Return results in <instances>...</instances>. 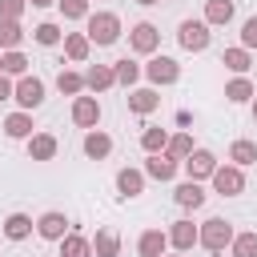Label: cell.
I'll return each mask as SVG.
<instances>
[{
    "instance_id": "cell-1",
    "label": "cell",
    "mask_w": 257,
    "mask_h": 257,
    "mask_svg": "<svg viewBox=\"0 0 257 257\" xmlns=\"http://www.w3.org/2000/svg\"><path fill=\"white\" fill-rule=\"evenodd\" d=\"M84 36H88L92 44H100V48L116 44V40H120V16H116V12H88V16H84Z\"/></svg>"
},
{
    "instance_id": "cell-2",
    "label": "cell",
    "mask_w": 257,
    "mask_h": 257,
    "mask_svg": "<svg viewBox=\"0 0 257 257\" xmlns=\"http://www.w3.org/2000/svg\"><path fill=\"white\" fill-rule=\"evenodd\" d=\"M229 241H233V225H229L225 217H209L205 225H197V245L209 249L213 257H221V253L229 249Z\"/></svg>"
},
{
    "instance_id": "cell-3",
    "label": "cell",
    "mask_w": 257,
    "mask_h": 257,
    "mask_svg": "<svg viewBox=\"0 0 257 257\" xmlns=\"http://www.w3.org/2000/svg\"><path fill=\"white\" fill-rule=\"evenodd\" d=\"M12 100H16L24 112L40 108V104H44V80H40V76H32V72L16 76V84H12Z\"/></svg>"
},
{
    "instance_id": "cell-4",
    "label": "cell",
    "mask_w": 257,
    "mask_h": 257,
    "mask_svg": "<svg viewBox=\"0 0 257 257\" xmlns=\"http://www.w3.org/2000/svg\"><path fill=\"white\" fill-rule=\"evenodd\" d=\"M177 40H181V48H185V52H205V48L213 44V28H209L205 20H181Z\"/></svg>"
},
{
    "instance_id": "cell-5",
    "label": "cell",
    "mask_w": 257,
    "mask_h": 257,
    "mask_svg": "<svg viewBox=\"0 0 257 257\" xmlns=\"http://www.w3.org/2000/svg\"><path fill=\"white\" fill-rule=\"evenodd\" d=\"M209 181H213V189H217L221 197H241V193H245V169L233 165V161H229V165H217Z\"/></svg>"
},
{
    "instance_id": "cell-6",
    "label": "cell",
    "mask_w": 257,
    "mask_h": 257,
    "mask_svg": "<svg viewBox=\"0 0 257 257\" xmlns=\"http://www.w3.org/2000/svg\"><path fill=\"white\" fill-rule=\"evenodd\" d=\"M141 76H145L153 88H161V84H177V80H181V64H177L173 56H153V60L141 68Z\"/></svg>"
},
{
    "instance_id": "cell-7",
    "label": "cell",
    "mask_w": 257,
    "mask_h": 257,
    "mask_svg": "<svg viewBox=\"0 0 257 257\" xmlns=\"http://www.w3.org/2000/svg\"><path fill=\"white\" fill-rule=\"evenodd\" d=\"M128 48H133V52H141V56H153V52L161 48V28H157V24H149V20L133 24V28H128Z\"/></svg>"
},
{
    "instance_id": "cell-8",
    "label": "cell",
    "mask_w": 257,
    "mask_h": 257,
    "mask_svg": "<svg viewBox=\"0 0 257 257\" xmlns=\"http://www.w3.org/2000/svg\"><path fill=\"white\" fill-rule=\"evenodd\" d=\"M72 124L84 128V133L96 128V124H100V100H96V96H84V92L72 96Z\"/></svg>"
},
{
    "instance_id": "cell-9",
    "label": "cell",
    "mask_w": 257,
    "mask_h": 257,
    "mask_svg": "<svg viewBox=\"0 0 257 257\" xmlns=\"http://www.w3.org/2000/svg\"><path fill=\"white\" fill-rule=\"evenodd\" d=\"M181 169H185V177H189V181H209V177H213V169H217V157H213L209 149H193V153L181 161Z\"/></svg>"
},
{
    "instance_id": "cell-10",
    "label": "cell",
    "mask_w": 257,
    "mask_h": 257,
    "mask_svg": "<svg viewBox=\"0 0 257 257\" xmlns=\"http://www.w3.org/2000/svg\"><path fill=\"white\" fill-rule=\"evenodd\" d=\"M169 249H177V253H189L193 245H197V225L189 221V217H181V221H173L169 229Z\"/></svg>"
},
{
    "instance_id": "cell-11",
    "label": "cell",
    "mask_w": 257,
    "mask_h": 257,
    "mask_svg": "<svg viewBox=\"0 0 257 257\" xmlns=\"http://www.w3.org/2000/svg\"><path fill=\"white\" fill-rule=\"evenodd\" d=\"M36 233H40L44 241H60V237L68 233V217H64L60 209H48V213L36 217Z\"/></svg>"
},
{
    "instance_id": "cell-12",
    "label": "cell",
    "mask_w": 257,
    "mask_h": 257,
    "mask_svg": "<svg viewBox=\"0 0 257 257\" xmlns=\"http://www.w3.org/2000/svg\"><path fill=\"white\" fill-rule=\"evenodd\" d=\"M161 108V92L149 84V88H128V112H137V116H149V112H157Z\"/></svg>"
},
{
    "instance_id": "cell-13",
    "label": "cell",
    "mask_w": 257,
    "mask_h": 257,
    "mask_svg": "<svg viewBox=\"0 0 257 257\" xmlns=\"http://www.w3.org/2000/svg\"><path fill=\"white\" fill-rule=\"evenodd\" d=\"M177 169H181V161H173L169 153H149V161H145V177H153V181H173Z\"/></svg>"
},
{
    "instance_id": "cell-14",
    "label": "cell",
    "mask_w": 257,
    "mask_h": 257,
    "mask_svg": "<svg viewBox=\"0 0 257 257\" xmlns=\"http://www.w3.org/2000/svg\"><path fill=\"white\" fill-rule=\"evenodd\" d=\"M80 149H84V157H88V161H104V157L112 153V137H108V133H100V128H88V133H84V141H80Z\"/></svg>"
},
{
    "instance_id": "cell-15",
    "label": "cell",
    "mask_w": 257,
    "mask_h": 257,
    "mask_svg": "<svg viewBox=\"0 0 257 257\" xmlns=\"http://www.w3.org/2000/svg\"><path fill=\"white\" fill-rule=\"evenodd\" d=\"M137 253L141 257H165L169 253V233L165 229H145L141 241H137Z\"/></svg>"
},
{
    "instance_id": "cell-16",
    "label": "cell",
    "mask_w": 257,
    "mask_h": 257,
    "mask_svg": "<svg viewBox=\"0 0 257 257\" xmlns=\"http://www.w3.org/2000/svg\"><path fill=\"white\" fill-rule=\"evenodd\" d=\"M233 16H237L233 0H205V24L209 28H225V24H233Z\"/></svg>"
},
{
    "instance_id": "cell-17",
    "label": "cell",
    "mask_w": 257,
    "mask_h": 257,
    "mask_svg": "<svg viewBox=\"0 0 257 257\" xmlns=\"http://www.w3.org/2000/svg\"><path fill=\"white\" fill-rule=\"evenodd\" d=\"M32 128H36V124H32V112H24V108L4 116V137H8V141H28Z\"/></svg>"
},
{
    "instance_id": "cell-18",
    "label": "cell",
    "mask_w": 257,
    "mask_h": 257,
    "mask_svg": "<svg viewBox=\"0 0 257 257\" xmlns=\"http://www.w3.org/2000/svg\"><path fill=\"white\" fill-rule=\"evenodd\" d=\"M116 193L128 197V201L141 197V193H145V169H128V165H124V169L116 173Z\"/></svg>"
},
{
    "instance_id": "cell-19",
    "label": "cell",
    "mask_w": 257,
    "mask_h": 257,
    "mask_svg": "<svg viewBox=\"0 0 257 257\" xmlns=\"http://www.w3.org/2000/svg\"><path fill=\"white\" fill-rule=\"evenodd\" d=\"M112 84H116L112 64H88V72H84V88L88 92H108Z\"/></svg>"
},
{
    "instance_id": "cell-20",
    "label": "cell",
    "mask_w": 257,
    "mask_h": 257,
    "mask_svg": "<svg viewBox=\"0 0 257 257\" xmlns=\"http://www.w3.org/2000/svg\"><path fill=\"white\" fill-rule=\"evenodd\" d=\"M56 149H60V145H56L52 133H32V137H28V161H52Z\"/></svg>"
},
{
    "instance_id": "cell-21",
    "label": "cell",
    "mask_w": 257,
    "mask_h": 257,
    "mask_svg": "<svg viewBox=\"0 0 257 257\" xmlns=\"http://www.w3.org/2000/svg\"><path fill=\"white\" fill-rule=\"evenodd\" d=\"M32 229H36V221L28 213H8L4 217V237L8 241H24V237H32Z\"/></svg>"
},
{
    "instance_id": "cell-22",
    "label": "cell",
    "mask_w": 257,
    "mask_h": 257,
    "mask_svg": "<svg viewBox=\"0 0 257 257\" xmlns=\"http://www.w3.org/2000/svg\"><path fill=\"white\" fill-rule=\"evenodd\" d=\"M92 257H120V233H116V229H96V237H92Z\"/></svg>"
},
{
    "instance_id": "cell-23",
    "label": "cell",
    "mask_w": 257,
    "mask_h": 257,
    "mask_svg": "<svg viewBox=\"0 0 257 257\" xmlns=\"http://www.w3.org/2000/svg\"><path fill=\"white\" fill-rule=\"evenodd\" d=\"M173 201H177L181 209H201V205H205V189H201V181H185V185H177Z\"/></svg>"
},
{
    "instance_id": "cell-24",
    "label": "cell",
    "mask_w": 257,
    "mask_h": 257,
    "mask_svg": "<svg viewBox=\"0 0 257 257\" xmlns=\"http://www.w3.org/2000/svg\"><path fill=\"white\" fill-rule=\"evenodd\" d=\"M56 245H60V257H92V241L80 237V233H72V229H68Z\"/></svg>"
},
{
    "instance_id": "cell-25",
    "label": "cell",
    "mask_w": 257,
    "mask_h": 257,
    "mask_svg": "<svg viewBox=\"0 0 257 257\" xmlns=\"http://www.w3.org/2000/svg\"><path fill=\"white\" fill-rule=\"evenodd\" d=\"M88 48H92V40H88L84 32H64V56H68V60L84 64V60H88Z\"/></svg>"
},
{
    "instance_id": "cell-26",
    "label": "cell",
    "mask_w": 257,
    "mask_h": 257,
    "mask_svg": "<svg viewBox=\"0 0 257 257\" xmlns=\"http://www.w3.org/2000/svg\"><path fill=\"white\" fill-rule=\"evenodd\" d=\"M221 64H225L229 72H237V76H245V72H249V64H253V52H249V48H241V44H237V48H225V56H221Z\"/></svg>"
},
{
    "instance_id": "cell-27",
    "label": "cell",
    "mask_w": 257,
    "mask_h": 257,
    "mask_svg": "<svg viewBox=\"0 0 257 257\" xmlns=\"http://www.w3.org/2000/svg\"><path fill=\"white\" fill-rule=\"evenodd\" d=\"M253 92H257V88H253L249 76H233V80L225 84V100H229V104H245V100H253Z\"/></svg>"
},
{
    "instance_id": "cell-28",
    "label": "cell",
    "mask_w": 257,
    "mask_h": 257,
    "mask_svg": "<svg viewBox=\"0 0 257 257\" xmlns=\"http://www.w3.org/2000/svg\"><path fill=\"white\" fill-rule=\"evenodd\" d=\"M24 44V28L20 20H0V52H12Z\"/></svg>"
},
{
    "instance_id": "cell-29",
    "label": "cell",
    "mask_w": 257,
    "mask_h": 257,
    "mask_svg": "<svg viewBox=\"0 0 257 257\" xmlns=\"http://www.w3.org/2000/svg\"><path fill=\"white\" fill-rule=\"evenodd\" d=\"M32 40H36L40 48H56V44L64 40V32H60V24L44 20V24H36V28H32Z\"/></svg>"
},
{
    "instance_id": "cell-30",
    "label": "cell",
    "mask_w": 257,
    "mask_h": 257,
    "mask_svg": "<svg viewBox=\"0 0 257 257\" xmlns=\"http://www.w3.org/2000/svg\"><path fill=\"white\" fill-rule=\"evenodd\" d=\"M112 76H116V84H124V88H133L137 80H141V64L137 60H112Z\"/></svg>"
},
{
    "instance_id": "cell-31",
    "label": "cell",
    "mask_w": 257,
    "mask_h": 257,
    "mask_svg": "<svg viewBox=\"0 0 257 257\" xmlns=\"http://www.w3.org/2000/svg\"><path fill=\"white\" fill-rule=\"evenodd\" d=\"M56 88H60L64 96H80V92H84V72L60 68V72H56Z\"/></svg>"
},
{
    "instance_id": "cell-32",
    "label": "cell",
    "mask_w": 257,
    "mask_h": 257,
    "mask_svg": "<svg viewBox=\"0 0 257 257\" xmlns=\"http://www.w3.org/2000/svg\"><path fill=\"white\" fill-rule=\"evenodd\" d=\"M229 161L241 165V169L257 165V145H253V141H233V145H229Z\"/></svg>"
},
{
    "instance_id": "cell-33",
    "label": "cell",
    "mask_w": 257,
    "mask_h": 257,
    "mask_svg": "<svg viewBox=\"0 0 257 257\" xmlns=\"http://www.w3.org/2000/svg\"><path fill=\"white\" fill-rule=\"evenodd\" d=\"M229 253H233V257H257V233H253V229H245V233H233V241H229Z\"/></svg>"
},
{
    "instance_id": "cell-34",
    "label": "cell",
    "mask_w": 257,
    "mask_h": 257,
    "mask_svg": "<svg viewBox=\"0 0 257 257\" xmlns=\"http://www.w3.org/2000/svg\"><path fill=\"white\" fill-rule=\"evenodd\" d=\"M193 149H197V145H193V137H189V133H169V145H165V153H169L173 161H185Z\"/></svg>"
},
{
    "instance_id": "cell-35",
    "label": "cell",
    "mask_w": 257,
    "mask_h": 257,
    "mask_svg": "<svg viewBox=\"0 0 257 257\" xmlns=\"http://www.w3.org/2000/svg\"><path fill=\"white\" fill-rule=\"evenodd\" d=\"M0 68H4V76H24V72H28V56H24L20 48H12V52L0 56Z\"/></svg>"
},
{
    "instance_id": "cell-36",
    "label": "cell",
    "mask_w": 257,
    "mask_h": 257,
    "mask_svg": "<svg viewBox=\"0 0 257 257\" xmlns=\"http://www.w3.org/2000/svg\"><path fill=\"white\" fill-rule=\"evenodd\" d=\"M165 145H169V128H145L141 133V149L145 153H165Z\"/></svg>"
},
{
    "instance_id": "cell-37",
    "label": "cell",
    "mask_w": 257,
    "mask_h": 257,
    "mask_svg": "<svg viewBox=\"0 0 257 257\" xmlns=\"http://www.w3.org/2000/svg\"><path fill=\"white\" fill-rule=\"evenodd\" d=\"M56 4H60L64 20H84L88 16V0H56Z\"/></svg>"
},
{
    "instance_id": "cell-38",
    "label": "cell",
    "mask_w": 257,
    "mask_h": 257,
    "mask_svg": "<svg viewBox=\"0 0 257 257\" xmlns=\"http://www.w3.org/2000/svg\"><path fill=\"white\" fill-rule=\"evenodd\" d=\"M28 0H0V20H20Z\"/></svg>"
},
{
    "instance_id": "cell-39",
    "label": "cell",
    "mask_w": 257,
    "mask_h": 257,
    "mask_svg": "<svg viewBox=\"0 0 257 257\" xmlns=\"http://www.w3.org/2000/svg\"><path fill=\"white\" fill-rule=\"evenodd\" d=\"M241 48H257V16H249L245 24H241Z\"/></svg>"
},
{
    "instance_id": "cell-40",
    "label": "cell",
    "mask_w": 257,
    "mask_h": 257,
    "mask_svg": "<svg viewBox=\"0 0 257 257\" xmlns=\"http://www.w3.org/2000/svg\"><path fill=\"white\" fill-rule=\"evenodd\" d=\"M12 84H16V80L0 72V100H12Z\"/></svg>"
},
{
    "instance_id": "cell-41",
    "label": "cell",
    "mask_w": 257,
    "mask_h": 257,
    "mask_svg": "<svg viewBox=\"0 0 257 257\" xmlns=\"http://www.w3.org/2000/svg\"><path fill=\"white\" fill-rule=\"evenodd\" d=\"M32 8H48V4H56V0H28Z\"/></svg>"
},
{
    "instance_id": "cell-42",
    "label": "cell",
    "mask_w": 257,
    "mask_h": 257,
    "mask_svg": "<svg viewBox=\"0 0 257 257\" xmlns=\"http://www.w3.org/2000/svg\"><path fill=\"white\" fill-rule=\"evenodd\" d=\"M137 4H141V8H153V4H161V0H137Z\"/></svg>"
},
{
    "instance_id": "cell-43",
    "label": "cell",
    "mask_w": 257,
    "mask_h": 257,
    "mask_svg": "<svg viewBox=\"0 0 257 257\" xmlns=\"http://www.w3.org/2000/svg\"><path fill=\"white\" fill-rule=\"evenodd\" d=\"M249 108H253V120H257V92H253V100H249Z\"/></svg>"
},
{
    "instance_id": "cell-44",
    "label": "cell",
    "mask_w": 257,
    "mask_h": 257,
    "mask_svg": "<svg viewBox=\"0 0 257 257\" xmlns=\"http://www.w3.org/2000/svg\"><path fill=\"white\" fill-rule=\"evenodd\" d=\"M165 257H189V253H177V249H173V253H165Z\"/></svg>"
},
{
    "instance_id": "cell-45",
    "label": "cell",
    "mask_w": 257,
    "mask_h": 257,
    "mask_svg": "<svg viewBox=\"0 0 257 257\" xmlns=\"http://www.w3.org/2000/svg\"><path fill=\"white\" fill-rule=\"evenodd\" d=\"M0 56H4V52H0ZM0 72H4V68H0Z\"/></svg>"
}]
</instances>
